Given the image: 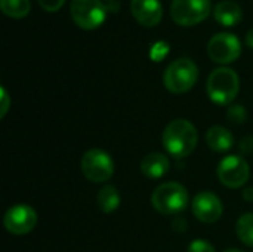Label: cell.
Wrapping results in <instances>:
<instances>
[{
    "mask_svg": "<svg viewBox=\"0 0 253 252\" xmlns=\"http://www.w3.org/2000/svg\"><path fill=\"white\" fill-rule=\"evenodd\" d=\"M0 9L4 15L13 19H21L28 15L31 3L30 0H0Z\"/></svg>",
    "mask_w": 253,
    "mask_h": 252,
    "instance_id": "cell-17",
    "label": "cell"
},
{
    "mask_svg": "<svg viewBox=\"0 0 253 252\" xmlns=\"http://www.w3.org/2000/svg\"><path fill=\"white\" fill-rule=\"evenodd\" d=\"M206 144L216 153H225L234 146V137L227 128L215 125L206 132Z\"/></svg>",
    "mask_w": 253,
    "mask_h": 252,
    "instance_id": "cell-15",
    "label": "cell"
},
{
    "mask_svg": "<svg viewBox=\"0 0 253 252\" xmlns=\"http://www.w3.org/2000/svg\"><path fill=\"white\" fill-rule=\"evenodd\" d=\"M191 211L193 215L205 224H212L216 223L224 212V206L221 199L212 193V192H200L194 196L191 202Z\"/></svg>",
    "mask_w": 253,
    "mask_h": 252,
    "instance_id": "cell-11",
    "label": "cell"
},
{
    "mask_svg": "<svg viewBox=\"0 0 253 252\" xmlns=\"http://www.w3.org/2000/svg\"><path fill=\"white\" fill-rule=\"evenodd\" d=\"M216 174L222 186L228 189H240L248 183L251 177V168L245 157L230 154L219 162Z\"/></svg>",
    "mask_w": 253,
    "mask_h": 252,
    "instance_id": "cell-8",
    "label": "cell"
},
{
    "mask_svg": "<svg viewBox=\"0 0 253 252\" xmlns=\"http://www.w3.org/2000/svg\"><path fill=\"white\" fill-rule=\"evenodd\" d=\"M10 108V97L7 95L4 88H0V117L3 119Z\"/></svg>",
    "mask_w": 253,
    "mask_h": 252,
    "instance_id": "cell-23",
    "label": "cell"
},
{
    "mask_svg": "<svg viewBox=\"0 0 253 252\" xmlns=\"http://www.w3.org/2000/svg\"><path fill=\"white\" fill-rule=\"evenodd\" d=\"M199 134L196 126L187 119H175L169 122L163 131L162 143L166 151L176 157H188L197 147Z\"/></svg>",
    "mask_w": 253,
    "mask_h": 252,
    "instance_id": "cell-1",
    "label": "cell"
},
{
    "mask_svg": "<svg viewBox=\"0 0 253 252\" xmlns=\"http://www.w3.org/2000/svg\"><path fill=\"white\" fill-rule=\"evenodd\" d=\"M213 16L216 22H219L224 27H234L243 19L242 7L231 0L219 1L213 9Z\"/></svg>",
    "mask_w": 253,
    "mask_h": 252,
    "instance_id": "cell-14",
    "label": "cell"
},
{
    "mask_svg": "<svg viewBox=\"0 0 253 252\" xmlns=\"http://www.w3.org/2000/svg\"><path fill=\"white\" fill-rule=\"evenodd\" d=\"M107 6L101 0H71V19L83 30L98 28L107 16Z\"/></svg>",
    "mask_w": 253,
    "mask_h": 252,
    "instance_id": "cell-7",
    "label": "cell"
},
{
    "mask_svg": "<svg viewBox=\"0 0 253 252\" xmlns=\"http://www.w3.org/2000/svg\"><path fill=\"white\" fill-rule=\"evenodd\" d=\"M188 252H216V250L211 242L205 239H196L188 245Z\"/></svg>",
    "mask_w": 253,
    "mask_h": 252,
    "instance_id": "cell-20",
    "label": "cell"
},
{
    "mask_svg": "<svg viewBox=\"0 0 253 252\" xmlns=\"http://www.w3.org/2000/svg\"><path fill=\"white\" fill-rule=\"evenodd\" d=\"M224 252H245V251H242V250H236V248H231V250H227V251H224Z\"/></svg>",
    "mask_w": 253,
    "mask_h": 252,
    "instance_id": "cell-27",
    "label": "cell"
},
{
    "mask_svg": "<svg viewBox=\"0 0 253 252\" xmlns=\"http://www.w3.org/2000/svg\"><path fill=\"white\" fill-rule=\"evenodd\" d=\"M236 233L245 245L253 248V212H246L237 220Z\"/></svg>",
    "mask_w": 253,
    "mask_h": 252,
    "instance_id": "cell-18",
    "label": "cell"
},
{
    "mask_svg": "<svg viewBox=\"0 0 253 252\" xmlns=\"http://www.w3.org/2000/svg\"><path fill=\"white\" fill-rule=\"evenodd\" d=\"M199 79V67L190 58L172 61L163 73V85L172 94H185L194 88Z\"/></svg>",
    "mask_w": 253,
    "mask_h": 252,
    "instance_id": "cell-4",
    "label": "cell"
},
{
    "mask_svg": "<svg viewBox=\"0 0 253 252\" xmlns=\"http://www.w3.org/2000/svg\"><path fill=\"white\" fill-rule=\"evenodd\" d=\"M3 224L10 235H27L37 226V212L34 208L25 203L13 205L6 211L3 217Z\"/></svg>",
    "mask_w": 253,
    "mask_h": 252,
    "instance_id": "cell-10",
    "label": "cell"
},
{
    "mask_svg": "<svg viewBox=\"0 0 253 252\" xmlns=\"http://www.w3.org/2000/svg\"><path fill=\"white\" fill-rule=\"evenodd\" d=\"M212 10L211 0H172L170 16L173 22L182 27H191L203 22Z\"/></svg>",
    "mask_w": 253,
    "mask_h": 252,
    "instance_id": "cell-6",
    "label": "cell"
},
{
    "mask_svg": "<svg viewBox=\"0 0 253 252\" xmlns=\"http://www.w3.org/2000/svg\"><path fill=\"white\" fill-rule=\"evenodd\" d=\"M122 198L114 186H104L96 195V203L104 214H113L120 206Z\"/></svg>",
    "mask_w": 253,
    "mask_h": 252,
    "instance_id": "cell-16",
    "label": "cell"
},
{
    "mask_svg": "<svg viewBox=\"0 0 253 252\" xmlns=\"http://www.w3.org/2000/svg\"><path fill=\"white\" fill-rule=\"evenodd\" d=\"M37 1H39L40 7L46 12H56L65 3V0H37Z\"/></svg>",
    "mask_w": 253,
    "mask_h": 252,
    "instance_id": "cell-21",
    "label": "cell"
},
{
    "mask_svg": "<svg viewBox=\"0 0 253 252\" xmlns=\"http://www.w3.org/2000/svg\"><path fill=\"white\" fill-rule=\"evenodd\" d=\"M188 203L187 189L176 181L160 184L151 195V206L162 215H178L188 208Z\"/></svg>",
    "mask_w": 253,
    "mask_h": 252,
    "instance_id": "cell-3",
    "label": "cell"
},
{
    "mask_svg": "<svg viewBox=\"0 0 253 252\" xmlns=\"http://www.w3.org/2000/svg\"><path fill=\"white\" fill-rule=\"evenodd\" d=\"M170 162L163 153H150L141 162V172L150 180H159L168 174Z\"/></svg>",
    "mask_w": 253,
    "mask_h": 252,
    "instance_id": "cell-13",
    "label": "cell"
},
{
    "mask_svg": "<svg viewBox=\"0 0 253 252\" xmlns=\"http://www.w3.org/2000/svg\"><path fill=\"white\" fill-rule=\"evenodd\" d=\"M242 195H243V199H245L246 202H253V187H246V189L242 192Z\"/></svg>",
    "mask_w": 253,
    "mask_h": 252,
    "instance_id": "cell-24",
    "label": "cell"
},
{
    "mask_svg": "<svg viewBox=\"0 0 253 252\" xmlns=\"http://www.w3.org/2000/svg\"><path fill=\"white\" fill-rule=\"evenodd\" d=\"M208 55L216 64H231L242 55V43L236 34L218 33L208 43Z\"/></svg>",
    "mask_w": 253,
    "mask_h": 252,
    "instance_id": "cell-9",
    "label": "cell"
},
{
    "mask_svg": "<svg viewBox=\"0 0 253 252\" xmlns=\"http://www.w3.org/2000/svg\"><path fill=\"white\" fill-rule=\"evenodd\" d=\"M246 45L253 49V28H251L246 34Z\"/></svg>",
    "mask_w": 253,
    "mask_h": 252,
    "instance_id": "cell-26",
    "label": "cell"
},
{
    "mask_svg": "<svg viewBox=\"0 0 253 252\" xmlns=\"http://www.w3.org/2000/svg\"><path fill=\"white\" fill-rule=\"evenodd\" d=\"M83 177L90 183H105L114 175V160L101 149L87 150L80 160Z\"/></svg>",
    "mask_w": 253,
    "mask_h": 252,
    "instance_id": "cell-5",
    "label": "cell"
},
{
    "mask_svg": "<svg viewBox=\"0 0 253 252\" xmlns=\"http://www.w3.org/2000/svg\"><path fill=\"white\" fill-rule=\"evenodd\" d=\"M168 50H169V46H168L165 42H157V43L153 46V49H151V58L156 59V61H160L162 58L166 56Z\"/></svg>",
    "mask_w": 253,
    "mask_h": 252,
    "instance_id": "cell-22",
    "label": "cell"
},
{
    "mask_svg": "<svg viewBox=\"0 0 253 252\" xmlns=\"http://www.w3.org/2000/svg\"><path fill=\"white\" fill-rule=\"evenodd\" d=\"M105 6H107V10L110 12H117L119 9H120V3H117L116 0L114 1H110V3H105Z\"/></svg>",
    "mask_w": 253,
    "mask_h": 252,
    "instance_id": "cell-25",
    "label": "cell"
},
{
    "mask_svg": "<svg viewBox=\"0 0 253 252\" xmlns=\"http://www.w3.org/2000/svg\"><path fill=\"white\" fill-rule=\"evenodd\" d=\"M104 1H107V3H110V1H114V0H104Z\"/></svg>",
    "mask_w": 253,
    "mask_h": 252,
    "instance_id": "cell-28",
    "label": "cell"
},
{
    "mask_svg": "<svg viewBox=\"0 0 253 252\" xmlns=\"http://www.w3.org/2000/svg\"><path fill=\"white\" fill-rule=\"evenodd\" d=\"M130 12L138 24L151 28L163 18V7L160 0H130Z\"/></svg>",
    "mask_w": 253,
    "mask_h": 252,
    "instance_id": "cell-12",
    "label": "cell"
},
{
    "mask_svg": "<svg viewBox=\"0 0 253 252\" xmlns=\"http://www.w3.org/2000/svg\"><path fill=\"white\" fill-rule=\"evenodd\" d=\"M240 79L230 67L215 68L206 82V92L212 102L218 105H230L239 95Z\"/></svg>",
    "mask_w": 253,
    "mask_h": 252,
    "instance_id": "cell-2",
    "label": "cell"
},
{
    "mask_svg": "<svg viewBox=\"0 0 253 252\" xmlns=\"http://www.w3.org/2000/svg\"><path fill=\"white\" fill-rule=\"evenodd\" d=\"M227 117L230 122L233 123H237V125H242L245 123L246 117H248V113H246V108L240 104H234L228 108L227 111Z\"/></svg>",
    "mask_w": 253,
    "mask_h": 252,
    "instance_id": "cell-19",
    "label": "cell"
}]
</instances>
